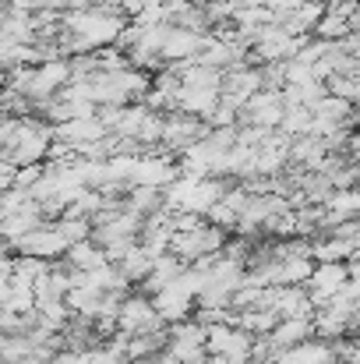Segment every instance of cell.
<instances>
[{"label": "cell", "instance_id": "cell-1", "mask_svg": "<svg viewBox=\"0 0 360 364\" xmlns=\"http://www.w3.org/2000/svg\"><path fill=\"white\" fill-rule=\"evenodd\" d=\"M209 131H212V127H209L205 121H198V117H191V114L173 110V114H166V117H163V141H159V152H166V156L180 159V156H184L191 145H198Z\"/></svg>", "mask_w": 360, "mask_h": 364}, {"label": "cell", "instance_id": "cell-2", "mask_svg": "<svg viewBox=\"0 0 360 364\" xmlns=\"http://www.w3.org/2000/svg\"><path fill=\"white\" fill-rule=\"evenodd\" d=\"M170 340H166V354L177 364H198L209 358L205 350V340H209V329L198 322V318H184L177 326H166Z\"/></svg>", "mask_w": 360, "mask_h": 364}, {"label": "cell", "instance_id": "cell-3", "mask_svg": "<svg viewBox=\"0 0 360 364\" xmlns=\"http://www.w3.org/2000/svg\"><path fill=\"white\" fill-rule=\"evenodd\" d=\"M117 329L131 340V336L159 333V329H166V326H163V318H159V311H156L152 297H145L141 290H131V294L124 297L120 311H117Z\"/></svg>", "mask_w": 360, "mask_h": 364}, {"label": "cell", "instance_id": "cell-4", "mask_svg": "<svg viewBox=\"0 0 360 364\" xmlns=\"http://www.w3.org/2000/svg\"><path fill=\"white\" fill-rule=\"evenodd\" d=\"M251 347H254V336L244 333L240 326H209V340H205V350L209 358H223L227 364H251Z\"/></svg>", "mask_w": 360, "mask_h": 364}, {"label": "cell", "instance_id": "cell-5", "mask_svg": "<svg viewBox=\"0 0 360 364\" xmlns=\"http://www.w3.org/2000/svg\"><path fill=\"white\" fill-rule=\"evenodd\" d=\"M347 283H350V265L347 262H315V272H311V279L304 287H307L311 304L325 308L329 301H336L343 294Z\"/></svg>", "mask_w": 360, "mask_h": 364}, {"label": "cell", "instance_id": "cell-6", "mask_svg": "<svg viewBox=\"0 0 360 364\" xmlns=\"http://www.w3.org/2000/svg\"><path fill=\"white\" fill-rule=\"evenodd\" d=\"M283 92H254L244 110H240V127H261V131H279L283 121Z\"/></svg>", "mask_w": 360, "mask_h": 364}, {"label": "cell", "instance_id": "cell-7", "mask_svg": "<svg viewBox=\"0 0 360 364\" xmlns=\"http://www.w3.org/2000/svg\"><path fill=\"white\" fill-rule=\"evenodd\" d=\"M209 36H198V32H187V28H177V25H166V36H163V46H159V57L163 64H180V60H195L202 50H205Z\"/></svg>", "mask_w": 360, "mask_h": 364}, {"label": "cell", "instance_id": "cell-8", "mask_svg": "<svg viewBox=\"0 0 360 364\" xmlns=\"http://www.w3.org/2000/svg\"><path fill=\"white\" fill-rule=\"evenodd\" d=\"M261 92V68H240V71H227L223 75V89H219V100L234 110H244V103Z\"/></svg>", "mask_w": 360, "mask_h": 364}, {"label": "cell", "instance_id": "cell-9", "mask_svg": "<svg viewBox=\"0 0 360 364\" xmlns=\"http://www.w3.org/2000/svg\"><path fill=\"white\" fill-rule=\"evenodd\" d=\"M14 255H32V258H43V262H57L67 255V244L60 237L57 223H43L39 230H32L25 241L14 247Z\"/></svg>", "mask_w": 360, "mask_h": 364}, {"label": "cell", "instance_id": "cell-10", "mask_svg": "<svg viewBox=\"0 0 360 364\" xmlns=\"http://www.w3.org/2000/svg\"><path fill=\"white\" fill-rule=\"evenodd\" d=\"M329 159V145L325 138L318 134H304V138H293L290 141V166L297 170H307V173H318Z\"/></svg>", "mask_w": 360, "mask_h": 364}, {"label": "cell", "instance_id": "cell-11", "mask_svg": "<svg viewBox=\"0 0 360 364\" xmlns=\"http://www.w3.org/2000/svg\"><path fill=\"white\" fill-rule=\"evenodd\" d=\"M279 364H336V347H332L329 340L311 336V340H304V343L283 350V354H279Z\"/></svg>", "mask_w": 360, "mask_h": 364}, {"label": "cell", "instance_id": "cell-12", "mask_svg": "<svg viewBox=\"0 0 360 364\" xmlns=\"http://www.w3.org/2000/svg\"><path fill=\"white\" fill-rule=\"evenodd\" d=\"M184 269H187V262H180L177 255H163V258H156V265H152V272H148V279L138 287L145 297H152V294H159V290H166L170 283H177L180 276H184Z\"/></svg>", "mask_w": 360, "mask_h": 364}, {"label": "cell", "instance_id": "cell-13", "mask_svg": "<svg viewBox=\"0 0 360 364\" xmlns=\"http://www.w3.org/2000/svg\"><path fill=\"white\" fill-rule=\"evenodd\" d=\"M124 209L134 213V216L145 223V220L166 213V195H163V188H131V191L124 195Z\"/></svg>", "mask_w": 360, "mask_h": 364}, {"label": "cell", "instance_id": "cell-14", "mask_svg": "<svg viewBox=\"0 0 360 364\" xmlns=\"http://www.w3.org/2000/svg\"><path fill=\"white\" fill-rule=\"evenodd\" d=\"M120 269V276L131 283V287H141L145 279H148V272H152V265H156V258L141 247V244H134V247H127L124 255H120L117 262H114Z\"/></svg>", "mask_w": 360, "mask_h": 364}, {"label": "cell", "instance_id": "cell-15", "mask_svg": "<svg viewBox=\"0 0 360 364\" xmlns=\"http://www.w3.org/2000/svg\"><path fill=\"white\" fill-rule=\"evenodd\" d=\"M64 262H67L75 272H96V269L110 265L107 251L92 241V237H89V241H82V244H71V247H67V255H64Z\"/></svg>", "mask_w": 360, "mask_h": 364}, {"label": "cell", "instance_id": "cell-16", "mask_svg": "<svg viewBox=\"0 0 360 364\" xmlns=\"http://www.w3.org/2000/svg\"><path fill=\"white\" fill-rule=\"evenodd\" d=\"M311 336H315V322L311 318H279V326L268 333V340L279 350H290V347H297V343H304Z\"/></svg>", "mask_w": 360, "mask_h": 364}, {"label": "cell", "instance_id": "cell-17", "mask_svg": "<svg viewBox=\"0 0 360 364\" xmlns=\"http://www.w3.org/2000/svg\"><path fill=\"white\" fill-rule=\"evenodd\" d=\"M357 241H343V237H315L311 241V258L315 262H350L357 255Z\"/></svg>", "mask_w": 360, "mask_h": 364}, {"label": "cell", "instance_id": "cell-18", "mask_svg": "<svg viewBox=\"0 0 360 364\" xmlns=\"http://www.w3.org/2000/svg\"><path fill=\"white\" fill-rule=\"evenodd\" d=\"M237 326L258 340V336H268V333L279 326V315L268 311V308H251V311H240L237 315Z\"/></svg>", "mask_w": 360, "mask_h": 364}, {"label": "cell", "instance_id": "cell-19", "mask_svg": "<svg viewBox=\"0 0 360 364\" xmlns=\"http://www.w3.org/2000/svg\"><path fill=\"white\" fill-rule=\"evenodd\" d=\"M311 110L307 107H286L283 110V121H279V131L293 141V138H304V134H311Z\"/></svg>", "mask_w": 360, "mask_h": 364}, {"label": "cell", "instance_id": "cell-20", "mask_svg": "<svg viewBox=\"0 0 360 364\" xmlns=\"http://www.w3.org/2000/svg\"><path fill=\"white\" fill-rule=\"evenodd\" d=\"M46 272H50V262L32 258V255H14V276H11V279H21V283L36 287Z\"/></svg>", "mask_w": 360, "mask_h": 364}, {"label": "cell", "instance_id": "cell-21", "mask_svg": "<svg viewBox=\"0 0 360 364\" xmlns=\"http://www.w3.org/2000/svg\"><path fill=\"white\" fill-rule=\"evenodd\" d=\"M53 223H57V230H60V237H64L67 247L92 237V220H82V216H60V220H53Z\"/></svg>", "mask_w": 360, "mask_h": 364}, {"label": "cell", "instance_id": "cell-22", "mask_svg": "<svg viewBox=\"0 0 360 364\" xmlns=\"http://www.w3.org/2000/svg\"><path fill=\"white\" fill-rule=\"evenodd\" d=\"M36 205H39V202L32 198V191L11 188V191L0 195V220H11V216H18V213H28V209H36Z\"/></svg>", "mask_w": 360, "mask_h": 364}, {"label": "cell", "instance_id": "cell-23", "mask_svg": "<svg viewBox=\"0 0 360 364\" xmlns=\"http://www.w3.org/2000/svg\"><path fill=\"white\" fill-rule=\"evenodd\" d=\"M315 36H318V39H325V43H339V39H347V36H350V21H347V18H339V14H329V11H325V18L318 21Z\"/></svg>", "mask_w": 360, "mask_h": 364}, {"label": "cell", "instance_id": "cell-24", "mask_svg": "<svg viewBox=\"0 0 360 364\" xmlns=\"http://www.w3.org/2000/svg\"><path fill=\"white\" fill-rule=\"evenodd\" d=\"M325 89H329V96H339V100L354 103V100L360 96V78H343V75H332V78L325 82Z\"/></svg>", "mask_w": 360, "mask_h": 364}, {"label": "cell", "instance_id": "cell-25", "mask_svg": "<svg viewBox=\"0 0 360 364\" xmlns=\"http://www.w3.org/2000/svg\"><path fill=\"white\" fill-rule=\"evenodd\" d=\"M39 181H43V166H21V170H14V188H21V191H32Z\"/></svg>", "mask_w": 360, "mask_h": 364}, {"label": "cell", "instance_id": "cell-26", "mask_svg": "<svg viewBox=\"0 0 360 364\" xmlns=\"http://www.w3.org/2000/svg\"><path fill=\"white\" fill-rule=\"evenodd\" d=\"M11 188H14V166L0 163V195H4V191H11Z\"/></svg>", "mask_w": 360, "mask_h": 364}, {"label": "cell", "instance_id": "cell-27", "mask_svg": "<svg viewBox=\"0 0 360 364\" xmlns=\"http://www.w3.org/2000/svg\"><path fill=\"white\" fill-rule=\"evenodd\" d=\"M347 156H350L354 163H360V127L350 131V149H347Z\"/></svg>", "mask_w": 360, "mask_h": 364}, {"label": "cell", "instance_id": "cell-28", "mask_svg": "<svg viewBox=\"0 0 360 364\" xmlns=\"http://www.w3.org/2000/svg\"><path fill=\"white\" fill-rule=\"evenodd\" d=\"M350 32H354V36H360V7L350 14Z\"/></svg>", "mask_w": 360, "mask_h": 364}, {"label": "cell", "instance_id": "cell-29", "mask_svg": "<svg viewBox=\"0 0 360 364\" xmlns=\"http://www.w3.org/2000/svg\"><path fill=\"white\" fill-rule=\"evenodd\" d=\"M11 7V0H0V11H7Z\"/></svg>", "mask_w": 360, "mask_h": 364}, {"label": "cell", "instance_id": "cell-30", "mask_svg": "<svg viewBox=\"0 0 360 364\" xmlns=\"http://www.w3.org/2000/svg\"><path fill=\"white\" fill-rule=\"evenodd\" d=\"M357 127H360V110H357Z\"/></svg>", "mask_w": 360, "mask_h": 364}, {"label": "cell", "instance_id": "cell-31", "mask_svg": "<svg viewBox=\"0 0 360 364\" xmlns=\"http://www.w3.org/2000/svg\"><path fill=\"white\" fill-rule=\"evenodd\" d=\"M357 198H360V184H357Z\"/></svg>", "mask_w": 360, "mask_h": 364}]
</instances>
